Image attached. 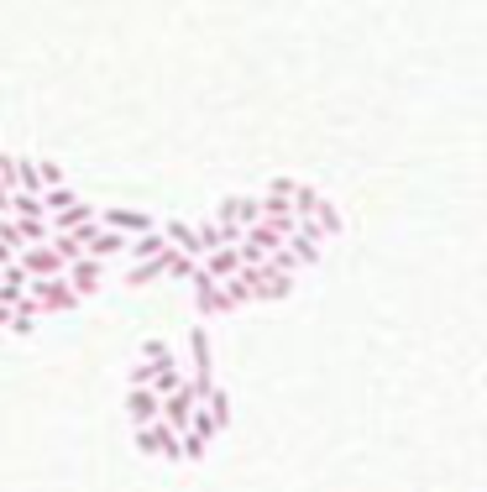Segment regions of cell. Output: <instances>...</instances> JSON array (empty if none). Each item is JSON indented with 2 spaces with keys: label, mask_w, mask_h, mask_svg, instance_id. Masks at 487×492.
Wrapping results in <instances>:
<instances>
[{
  "label": "cell",
  "mask_w": 487,
  "mask_h": 492,
  "mask_svg": "<svg viewBox=\"0 0 487 492\" xmlns=\"http://www.w3.org/2000/svg\"><path fill=\"white\" fill-rule=\"evenodd\" d=\"M100 230H115V236L137 241V236L158 230V220L147 215V210H100Z\"/></svg>",
  "instance_id": "4"
},
{
  "label": "cell",
  "mask_w": 487,
  "mask_h": 492,
  "mask_svg": "<svg viewBox=\"0 0 487 492\" xmlns=\"http://www.w3.org/2000/svg\"><path fill=\"white\" fill-rule=\"evenodd\" d=\"M5 220H48V210H43V199H32V194H11Z\"/></svg>",
  "instance_id": "13"
},
{
  "label": "cell",
  "mask_w": 487,
  "mask_h": 492,
  "mask_svg": "<svg viewBox=\"0 0 487 492\" xmlns=\"http://www.w3.org/2000/svg\"><path fill=\"white\" fill-rule=\"evenodd\" d=\"M37 178H43V194H48V189H63V184H68V178H63V168H58L53 158H37Z\"/></svg>",
  "instance_id": "20"
},
{
  "label": "cell",
  "mask_w": 487,
  "mask_h": 492,
  "mask_svg": "<svg viewBox=\"0 0 487 492\" xmlns=\"http://www.w3.org/2000/svg\"><path fill=\"white\" fill-rule=\"evenodd\" d=\"M162 252H168V236H162V225H158V230H147V236H137V241L126 246L131 268H142V262H158Z\"/></svg>",
  "instance_id": "10"
},
{
  "label": "cell",
  "mask_w": 487,
  "mask_h": 492,
  "mask_svg": "<svg viewBox=\"0 0 487 492\" xmlns=\"http://www.w3.org/2000/svg\"><path fill=\"white\" fill-rule=\"evenodd\" d=\"M95 220H100V210H95L90 199H79L74 210H63V215H48V230H53V236H74V230L95 225Z\"/></svg>",
  "instance_id": "7"
},
{
  "label": "cell",
  "mask_w": 487,
  "mask_h": 492,
  "mask_svg": "<svg viewBox=\"0 0 487 492\" xmlns=\"http://www.w3.org/2000/svg\"><path fill=\"white\" fill-rule=\"evenodd\" d=\"M27 283H32V277L21 273V268H5V273H0V309H16V304L27 299Z\"/></svg>",
  "instance_id": "11"
},
{
  "label": "cell",
  "mask_w": 487,
  "mask_h": 492,
  "mask_svg": "<svg viewBox=\"0 0 487 492\" xmlns=\"http://www.w3.org/2000/svg\"><path fill=\"white\" fill-rule=\"evenodd\" d=\"M131 445L142 450V456H162V461H184V445H178V435L168 430V425H147V430H131Z\"/></svg>",
  "instance_id": "1"
},
{
  "label": "cell",
  "mask_w": 487,
  "mask_h": 492,
  "mask_svg": "<svg viewBox=\"0 0 487 492\" xmlns=\"http://www.w3.org/2000/svg\"><path fill=\"white\" fill-rule=\"evenodd\" d=\"M79 199H84V194H79L74 184H63V189H48V194H43V210H48V215H63V210H74Z\"/></svg>",
  "instance_id": "14"
},
{
  "label": "cell",
  "mask_w": 487,
  "mask_h": 492,
  "mask_svg": "<svg viewBox=\"0 0 487 492\" xmlns=\"http://www.w3.org/2000/svg\"><path fill=\"white\" fill-rule=\"evenodd\" d=\"M168 362H178L168 340H147V346H142V367H168Z\"/></svg>",
  "instance_id": "18"
},
{
  "label": "cell",
  "mask_w": 487,
  "mask_h": 492,
  "mask_svg": "<svg viewBox=\"0 0 487 492\" xmlns=\"http://www.w3.org/2000/svg\"><path fill=\"white\" fill-rule=\"evenodd\" d=\"M194 409H200V393H194V383H184L173 398H162V425H168L173 435H184L189 419H194Z\"/></svg>",
  "instance_id": "5"
},
{
  "label": "cell",
  "mask_w": 487,
  "mask_h": 492,
  "mask_svg": "<svg viewBox=\"0 0 487 492\" xmlns=\"http://www.w3.org/2000/svg\"><path fill=\"white\" fill-rule=\"evenodd\" d=\"M216 220H220V225H236V230L263 225V194H236V199H220Z\"/></svg>",
  "instance_id": "3"
},
{
  "label": "cell",
  "mask_w": 487,
  "mask_h": 492,
  "mask_svg": "<svg viewBox=\"0 0 487 492\" xmlns=\"http://www.w3.org/2000/svg\"><path fill=\"white\" fill-rule=\"evenodd\" d=\"M16 194L43 199V178H37V158H16Z\"/></svg>",
  "instance_id": "12"
},
{
  "label": "cell",
  "mask_w": 487,
  "mask_h": 492,
  "mask_svg": "<svg viewBox=\"0 0 487 492\" xmlns=\"http://www.w3.org/2000/svg\"><path fill=\"white\" fill-rule=\"evenodd\" d=\"M205 409H210V419H216L220 430H225V425H231V398H225V387H216V393H210V398H205Z\"/></svg>",
  "instance_id": "19"
},
{
  "label": "cell",
  "mask_w": 487,
  "mask_h": 492,
  "mask_svg": "<svg viewBox=\"0 0 487 492\" xmlns=\"http://www.w3.org/2000/svg\"><path fill=\"white\" fill-rule=\"evenodd\" d=\"M100 277H106V262H95V257H84V262H74L68 273H63V283L79 293V299H90L95 288H100Z\"/></svg>",
  "instance_id": "8"
},
{
  "label": "cell",
  "mask_w": 487,
  "mask_h": 492,
  "mask_svg": "<svg viewBox=\"0 0 487 492\" xmlns=\"http://www.w3.org/2000/svg\"><path fill=\"white\" fill-rule=\"evenodd\" d=\"M200 273L210 277V283H231V277L241 273V252H236V246H225V252H216V257H205V262H200Z\"/></svg>",
  "instance_id": "9"
},
{
  "label": "cell",
  "mask_w": 487,
  "mask_h": 492,
  "mask_svg": "<svg viewBox=\"0 0 487 492\" xmlns=\"http://www.w3.org/2000/svg\"><path fill=\"white\" fill-rule=\"evenodd\" d=\"M53 252H58V257H63V262H68V268H74V262H84V257H90V252H84V241H79V236H53Z\"/></svg>",
  "instance_id": "17"
},
{
  "label": "cell",
  "mask_w": 487,
  "mask_h": 492,
  "mask_svg": "<svg viewBox=\"0 0 487 492\" xmlns=\"http://www.w3.org/2000/svg\"><path fill=\"white\" fill-rule=\"evenodd\" d=\"M16 268L27 277H43V283H58V277L68 273V262L53 252V241H48V246H27V252L16 257Z\"/></svg>",
  "instance_id": "2"
},
{
  "label": "cell",
  "mask_w": 487,
  "mask_h": 492,
  "mask_svg": "<svg viewBox=\"0 0 487 492\" xmlns=\"http://www.w3.org/2000/svg\"><path fill=\"white\" fill-rule=\"evenodd\" d=\"M37 320H43V309H37L32 299H21V304L11 309V325H5V330H16V335H32V330H37Z\"/></svg>",
  "instance_id": "16"
},
{
  "label": "cell",
  "mask_w": 487,
  "mask_h": 492,
  "mask_svg": "<svg viewBox=\"0 0 487 492\" xmlns=\"http://www.w3.org/2000/svg\"><path fill=\"white\" fill-rule=\"evenodd\" d=\"M126 414H131V430H147L162 419V398L153 387H126Z\"/></svg>",
  "instance_id": "6"
},
{
  "label": "cell",
  "mask_w": 487,
  "mask_h": 492,
  "mask_svg": "<svg viewBox=\"0 0 487 492\" xmlns=\"http://www.w3.org/2000/svg\"><path fill=\"white\" fill-rule=\"evenodd\" d=\"M16 257H21V252H16L11 241H0V273H5V268H16Z\"/></svg>",
  "instance_id": "21"
},
{
  "label": "cell",
  "mask_w": 487,
  "mask_h": 492,
  "mask_svg": "<svg viewBox=\"0 0 487 492\" xmlns=\"http://www.w3.org/2000/svg\"><path fill=\"white\" fill-rule=\"evenodd\" d=\"M320 194H315V189H310V184H294V220H315L320 215Z\"/></svg>",
  "instance_id": "15"
},
{
  "label": "cell",
  "mask_w": 487,
  "mask_h": 492,
  "mask_svg": "<svg viewBox=\"0 0 487 492\" xmlns=\"http://www.w3.org/2000/svg\"><path fill=\"white\" fill-rule=\"evenodd\" d=\"M0 158H5V152H0Z\"/></svg>",
  "instance_id": "22"
}]
</instances>
